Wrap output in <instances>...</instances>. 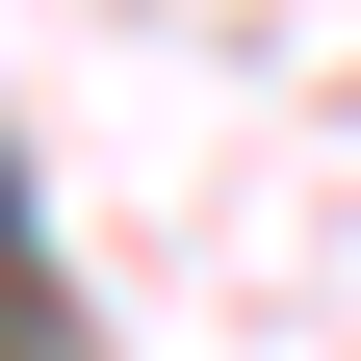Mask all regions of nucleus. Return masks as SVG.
Returning a JSON list of instances; mask_svg holds the SVG:
<instances>
[{
	"instance_id": "obj_1",
	"label": "nucleus",
	"mask_w": 361,
	"mask_h": 361,
	"mask_svg": "<svg viewBox=\"0 0 361 361\" xmlns=\"http://www.w3.org/2000/svg\"><path fill=\"white\" fill-rule=\"evenodd\" d=\"M0 258H26V155H0Z\"/></svg>"
}]
</instances>
